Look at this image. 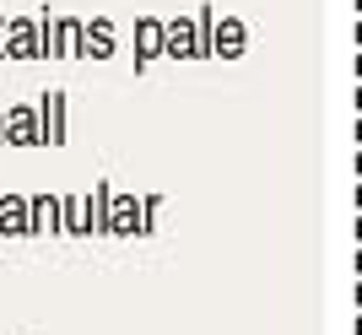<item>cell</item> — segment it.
I'll use <instances>...</instances> for the list:
<instances>
[{"label": "cell", "instance_id": "6da1fadb", "mask_svg": "<svg viewBox=\"0 0 362 335\" xmlns=\"http://www.w3.org/2000/svg\"><path fill=\"white\" fill-rule=\"evenodd\" d=\"M92 206V238H124V244H136V238H151L157 233V211H163V195H119L108 179H98V189L87 195Z\"/></svg>", "mask_w": 362, "mask_h": 335}, {"label": "cell", "instance_id": "7a4b0ae2", "mask_svg": "<svg viewBox=\"0 0 362 335\" xmlns=\"http://www.w3.org/2000/svg\"><path fill=\"white\" fill-rule=\"evenodd\" d=\"M211 6H200V11H184V16H163V60H211L206 54V22H211Z\"/></svg>", "mask_w": 362, "mask_h": 335}, {"label": "cell", "instance_id": "3957f363", "mask_svg": "<svg viewBox=\"0 0 362 335\" xmlns=\"http://www.w3.org/2000/svg\"><path fill=\"white\" fill-rule=\"evenodd\" d=\"M0 60H44V33H38V16H6V33H0Z\"/></svg>", "mask_w": 362, "mask_h": 335}, {"label": "cell", "instance_id": "277c9868", "mask_svg": "<svg viewBox=\"0 0 362 335\" xmlns=\"http://www.w3.org/2000/svg\"><path fill=\"white\" fill-rule=\"evenodd\" d=\"M206 54L211 60H243L249 54V28L238 16H211L206 22Z\"/></svg>", "mask_w": 362, "mask_h": 335}, {"label": "cell", "instance_id": "5b68a950", "mask_svg": "<svg viewBox=\"0 0 362 335\" xmlns=\"http://www.w3.org/2000/svg\"><path fill=\"white\" fill-rule=\"evenodd\" d=\"M114 49H119V33H114V22H108V16H92V22H81V28H76L71 54L103 65V60H114Z\"/></svg>", "mask_w": 362, "mask_h": 335}, {"label": "cell", "instance_id": "8992f818", "mask_svg": "<svg viewBox=\"0 0 362 335\" xmlns=\"http://www.w3.org/2000/svg\"><path fill=\"white\" fill-rule=\"evenodd\" d=\"M157 60H163V16H136V28H130V65H136V76H146Z\"/></svg>", "mask_w": 362, "mask_h": 335}, {"label": "cell", "instance_id": "52a82bcc", "mask_svg": "<svg viewBox=\"0 0 362 335\" xmlns=\"http://www.w3.org/2000/svg\"><path fill=\"white\" fill-rule=\"evenodd\" d=\"M76 28H81V16H65V11H54V6H44V11H38V33H44V60H65V54H71Z\"/></svg>", "mask_w": 362, "mask_h": 335}, {"label": "cell", "instance_id": "ba28073f", "mask_svg": "<svg viewBox=\"0 0 362 335\" xmlns=\"http://www.w3.org/2000/svg\"><path fill=\"white\" fill-rule=\"evenodd\" d=\"M33 114H38V136H44V146H65V92L49 87L38 103H33Z\"/></svg>", "mask_w": 362, "mask_h": 335}, {"label": "cell", "instance_id": "9c48e42d", "mask_svg": "<svg viewBox=\"0 0 362 335\" xmlns=\"http://www.w3.org/2000/svg\"><path fill=\"white\" fill-rule=\"evenodd\" d=\"M6 146H44L33 103H11V108H6Z\"/></svg>", "mask_w": 362, "mask_h": 335}, {"label": "cell", "instance_id": "30bf717a", "mask_svg": "<svg viewBox=\"0 0 362 335\" xmlns=\"http://www.w3.org/2000/svg\"><path fill=\"white\" fill-rule=\"evenodd\" d=\"M60 233V195H28V238Z\"/></svg>", "mask_w": 362, "mask_h": 335}, {"label": "cell", "instance_id": "8fae6325", "mask_svg": "<svg viewBox=\"0 0 362 335\" xmlns=\"http://www.w3.org/2000/svg\"><path fill=\"white\" fill-rule=\"evenodd\" d=\"M60 233H71V238H92V206H87V195H60Z\"/></svg>", "mask_w": 362, "mask_h": 335}, {"label": "cell", "instance_id": "7c38bea8", "mask_svg": "<svg viewBox=\"0 0 362 335\" xmlns=\"http://www.w3.org/2000/svg\"><path fill=\"white\" fill-rule=\"evenodd\" d=\"M0 238H28V195H0Z\"/></svg>", "mask_w": 362, "mask_h": 335}, {"label": "cell", "instance_id": "4fadbf2b", "mask_svg": "<svg viewBox=\"0 0 362 335\" xmlns=\"http://www.w3.org/2000/svg\"><path fill=\"white\" fill-rule=\"evenodd\" d=\"M0 146H6V108H0Z\"/></svg>", "mask_w": 362, "mask_h": 335}]
</instances>
